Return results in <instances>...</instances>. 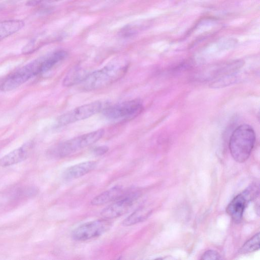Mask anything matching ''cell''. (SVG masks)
<instances>
[{"label": "cell", "mask_w": 260, "mask_h": 260, "mask_svg": "<svg viewBox=\"0 0 260 260\" xmlns=\"http://www.w3.org/2000/svg\"><path fill=\"white\" fill-rule=\"evenodd\" d=\"M128 63L124 60H116L102 68L90 73L81 83V88L86 91L106 87L121 79L126 73Z\"/></svg>", "instance_id": "1"}, {"label": "cell", "mask_w": 260, "mask_h": 260, "mask_svg": "<svg viewBox=\"0 0 260 260\" xmlns=\"http://www.w3.org/2000/svg\"><path fill=\"white\" fill-rule=\"evenodd\" d=\"M255 142L253 128L246 124L237 127L229 141V149L233 158L237 162H245L250 156Z\"/></svg>", "instance_id": "2"}, {"label": "cell", "mask_w": 260, "mask_h": 260, "mask_svg": "<svg viewBox=\"0 0 260 260\" xmlns=\"http://www.w3.org/2000/svg\"><path fill=\"white\" fill-rule=\"evenodd\" d=\"M105 131L99 129L61 142L49 149L47 154L53 158H61L91 145L100 140Z\"/></svg>", "instance_id": "3"}, {"label": "cell", "mask_w": 260, "mask_h": 260, "mask_svg": "<svg viewBox=\"0 0 260 260\" xmlns=\"http://www.w3.org/2000/svg\"><path fill=\"white\" fill-rule=\"evenodd\" d=\"M143 110L142 102L135 99L107 107L103 110V114L109 119L129 120L139 115Z\"/></svg>", "instance_id": "4"}, {"label": "cell", "mask_w": 260, "mask_h": 260, "mask_svg": "<svg viewBox=\"0 0 260 260\" xmlns=\"http://www.w3.org/2000/svg\"><path fill=\"white\" fill-rule=\"evenodd\" d=\"M110 219L102 218L83 223L75 229L72 238L77 241H84L102 236L112 226Z\"/></svg>", "instance_id": "5"}, {"label": "cell", "mask_w": 260, "mask_h": 260, "mask_svg": "<svg viewBox=\"0 0 260 260\" xmlns=\"http://www.w3.org/2000/svg\"><path fill=\"white\" fill-rule=\"evenodd\" d=\"M39 74L40 68L36 59L9 75L2 82L0 89L3 91L12 90Z\"/></svg>", "instance_id": "6"}, {"label": "cell", "mask_w": 260, "mask_h": 260, "mask_svg": "<svg viewBox=\"0 0 260 260\" xmlns=\"http://www.w3.org/2000/svg\"><path fill=\"white\" fill-rule=\"evenodd\" d=\"M140 195V192L137 190L124 192L120 197L101 211V216L110 220L122 216L130 210Z\"/></svg>", "instance_id": "7"}, {"label": "cell", "mask_w": 260, "mask_h": 260, "mask_svg": "<svg viewBox=\"0 0 260 260\" xmlns=\"http://www.w3.org/2000/svg\"><path fill=\"white\" fill-rule=\"evenodd\" d=\"M258 194V186L251 185L231 201L226 208V213L234 222H240L248 203Z\"/></svg>", "instance_id": "8"}, {"label": "cell", "mask_w": 260, "mask_h": 260, "mask_svg": "<svg viewBox=\"0 0 260 260\" xmlns=\"http://www.w3.org/2000/svg\"><path fill=\"white\" fill-rule=\"evenodd\" d=\"M103 109V104L98 101L86 104L65 113L57 119L59 125H65L85 119Z\"/></svg>", "instance_id": "9"}, {"label": "cell", "mask_w": 260, "mask_h": 260, "mask_svg": "<svg viewBox=\"0 0 260 260\" xmlns=\"http://www.w3.org/2000/svg\"><path fill=\"white\" fill-rule=\"evenodd\" d=\"M34 144L29 142L12 150L0 158V166L7 167L25 160L30 155Z\"/></svg>", "instance_id": "10"}, {"label": "cell", "mask_w": 260, "mask_h": 260, "mask_svg": "<svg viewBox=\"0 0 260 260\" xmlns=\"http://www.w3.org/2000/svg\"><path fill=\"white\" fill-rule=\"evenodd\" d=\"M97 162L93 160L82 162L72 166L66 169L62 178L66 180H71L81 177L93 170Z\"/></svg>", "instance_id": "11"}, {"label": "cell", "mask_w": 260, "mask_h": 260, "mask_svg": "<svg viewBox=\"0 0 260 260\" xmlns=\"http://www.w3.org/2000/svg\"><path fill=\"white\" fill-rule=\"evenodd\" d=\"M124 192L121 186L116 185L94 197L90 201L92 206H101L114 201Z\"/></svg>", "instance_id": "12"}, {"label": "cell", "mask_w": 260, "mask_h": 260, "mask_svg": "<svg viewBox=\"0 0 260 260\" xmlns=\"http://www.w3.org/2000/svg\"><path fill=\"white\" fill-rule=\"evenodd\" d=\"M89 73L82 67L79 66L74 67L64 78L62 85L65 87H70L81 83Z\"/></svg>", "instance_id": "13"}, {"label": "cell", "mask_w": 260, "mask_h": 260, "mask_svg": "<svg viewBox=\"0 0 260 260\" xmlns=\"http://www.w3.org/2000/svg\"><path fill=\"white\" fill-rule=\"evenodd\" d=\"M24 25L20 20H9L0 22V41L17 32Z\"/></svg>", "instance_id": "14"}, {"label": "cell", "mask_w": 260, "mask_h": 260, "mask_svg": "<svg viewBox=\"0 0 260 260\" xmlns=\"http://www.w3.org/2000/svg\"><path fill=\"white\" fill-rule=\"evenodd\" d=\"M151 211L145 207H139L126 217L122 221V225L128 226L141 222L148 218Z\"/></svg>", "instance_id": "15"}, {"label": "cell", "mask_w": 260, "mask_h": 260, "mask_svg": "<svg viewBox=\"0 0 260 260\" xmlns=\"http://www.w3.org/2000/svg\"><path fill=\"white\" fill-rule=\"evenodd\" d=\"M259 249V233H257L243 245L239 252L240 254H245L257 251Z\"/></svg>", "instance_id": "16"}, {"label": "cell", "mask_w": 260, "mask_h": 260, "mask_svg": "<svg viewBox=\"0 0 260 260\" xmlns=\"http://www.w3.org/2000/svg\"><path fill=\"white\" fill-rule=\"evenodd\" d=\"M38 191V189L35 186H27L18 189L15 195L19 198L29 197L36 196Z\"/></svg>", "instance_id": "17"}, {"label": "cell", "mask_w": 260, "mask_h": 260, "mask_svg": "<svg viewBox=\"0 0 260 260\" xmlns=\"http://www.w3.org/2000/svg\"><path fill=\"white\" fill-rule=\"evenodd\" d=\"M139 29L137 24H129L122 28L119 33L123 38H129L135 35L138 32Z\"/></svg>", "instance_id": "18"}, {"label": "cell", "mask_w": 260, "mask_h": 260, "mask_svg": "<svg viewBox=\"0 0 260 260\" xmlns=\"http://www.w3.org/2000/svg\"><path fill=\"white\" fill-rule=\"evenodd\" d=\"M221 256L216 251L209 250L206 251L202 256L201 259H219Z\"/></svg>", "instance_id": "19"}, {"label": "cell", "mask_w": 260, "mask_h": 260, "mask_svg": "<svg viewBox=\"0 0 260 260\" xmlns=\"http://www.w3.org/2000/svg\"><path fill=\"white\" fill-rule=\"evenodd\" d=\"M109 150L107 146H100L94 148L92 152L94 154L97 156H101L106 153Z\"/></svg>", "instance_id": "20"}, {"label": "cell", "mask_w": 260, "mask_h": 260, "mask_svg": "<svg viewBox=\"0 0 260 260\" xmlns=\"http://www.w3.org/2000/svg\"><path fill=\"white\" fill-rule=\"evenodd\" d=\"M42 0H28L26 2V5L28 6H34L38 5Z\"/></svg>", "instance_id": "21"}, {"label": "cell", "mask_w": 260, "mask_h": 260, "mask_svg": "<svg viewBox=\"0 0 260 260\" xmlns=\"http://www.w3.org/2000/svg\"><path fill=\"white\" fill-rule=\"evenodd\" d=\"M42 1H45L46 2L52 3V2H57L59 1H61V0H42Z\"/></svg>", "instance_id": "22"}]
</instances>
